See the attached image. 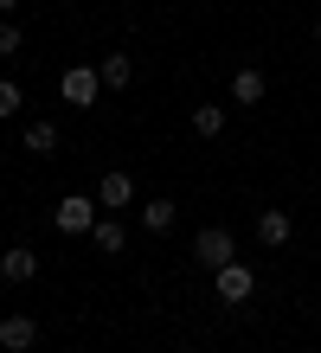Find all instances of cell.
I'll use <instances>...</instances> for the list:
<instances>
[{
    "mask_svg": "<svg viewBox=\"0 0 321 353\" xmlns=\"http://www.w3.org/2000/svg\"><path fill=\"white\" fill-rule=\"evenodd\" d=\"M103 90H128V77H135V65H128V52H110V58H103Z\"/></svg>",
    "mask_w": 321,
    "mask_h": 353,
    "instance_id": "cell-10",
    "label": "cell"
},
{
    "mask_svg": "<svg viewBox=\"0 0 321 353\" xmlns=\"http://www.w3.org/2000/svg\"><path fill=\"white\" fill-rule=\"evenodd\" d=\"M289 238H295V219L283 212V205L257 212V244H270V251H276V244H289Z\"/></svg>",
    "mask_w": 321,
    "mask_h": 353,
    "instance_id": "cell-6",
    "label": "cell"
},
{
    "mask_svg": "<svg viewBox=\"0 0 321 353\" xmlns=\"http://www.w3.org/2000/svg\"><path fill=\"white\" fill-rule=\"evenodd\" d=\"M142 225H148V232H174V199H148L142 205Z\"/></svg>",
    "mask_w": 321,
    "mask_h": 353,
    "instance_id": "cell-13",
    "label": "cell"
},
{
    "mask_svg": "<svg viewBox=\"0 0 321 353\" xmlns=\"http://www.w3.org/2000/svg\"><path fill=\"white\" fill-rule=\"evenodd\" d=\"M90 244H97L103 257H116L122 244H128V232H122V219H97V232H90Z\"/></svg>",
    "mask_w": 321,
    "mask_h": 353,
    "instance_id": "cell-11",
    "label": "cell"
},
{
    "mask_svg": "<svg viewBox=\"0 0 321 353\" xmlns=\"http://www.w3.org/2000/svg\"><path fill=\"white\" fill-rule=\"evenodd\" d=\"M97 219H103V205H97V199H84V193H64V199L52 205V225H58L64 238H90V232H97Z\"/></svg>",
    "mask_w": 321,
    "mask_h": 353,
    "instance_id": "cell-1",
    "label": "cell"
},
{
    "mask_svg": "<svg viewBox=\"0 0 321 353\" xmlns=\"http://www.w3.org/2000/svg\"><path fill=\"white\" fill-rule=\"evenodd\" d=\"M0 276H7V283H32L39 276V257L26 251V244H13V251H0Z\"/></svg>",
    "mask_w": 321,
    "mask_h": 353,
    "instance_id": "cell-8",
    "label": "cell"
},
{
    "mask_svg": "<svg viewBox=\"0 0 321 353\" xmlns=\"http://www.w3.org/2000/svg\"><path fill=\"white\" fill-rule=\"evenodd\" d=\"M225 129V103H200L193 110V135H219Z\"/></svg>",
    "mask_w": 321,
    "mask_h": 353,
    "instance_id": "cell-14",
    "label": "cell"
},
{
    "mask_svg": "<svg viewBox=\"0 0 321 353\" xmlns=\"http://www.w3.org/2000/svg\"><path fill=\"white\" fill-rule=\"evenodd\" d=\"M13 7H19V0H0V13H13Z\"/></svg>",
    "mask_w": 321,
    "mask_h": 353,
    "instance_id": "cell-17",
    "label": "cell"
},
{
    "mask_svg": "<svg viewBox=\"0 0 321 353\" xmlns=\"http://www.w3.org/2000/svg\"><path fill=\"white\" fill-rule=\"evenodd\" d=\"M97 205H110V212H128V205H135V174L128 168H110L97 180Z\"/></svg>",
    "mask_w": 321,
    "mask_h": 353,
    "instance_id": "cell-5",
    "label": "cell"
},
{
    "mask_svg": "<svg viewBox=\"0 0 321 353\" xmlns=\"http://www.w3.org/2000/svg\"><path fill=\"white\" fill-rule=\"evenodd\" d=\"M264 90H270V84H264V71H251V65H244L238 77H231V103H238V110H251V103H264Z\"/></svg>",
    "mask_w": 321,
    "mask_h": 353,
    "instance_id": "cell-9",
    "label": "cell"
},
{
    "mask_svg": "<svg viewBox=\"0 0 321 353\" xmlns=\"http://www.w3.org/2000/svg\"><path fill=\"white\" fill-rule=\"evenodd\" d=\"M315 46H321V19H315Z\"/></svg>",
    "mask_w": 321,
    "mask_h": 353,
    "instance_id": "cell-18",
    "label": "cell"
},
{
    "mask_svg": "<svg viewBox=\"0 0 321 353\" xmlns=\"http://www.w3.org/2000/svg\"><path fill=\"white\" fill-rule=\"evenodd\" d=\"M212 289H219L225 308H244L257 296V276H251V263H225V270H212Z\"/></svg>",
    "mask_w": 321,
    "mask_h": 353,
    "instance_id": "cell-3",
    "label": "cell"
},
{
    "mask_svg": "<svg viewBox=\"0 0 321 353\" xmlns=\"http://www.w3.org/2000/svg\"><path fill=\"white\" fill-rule=\"evenodd\" d=\"M58 148V122H26V154H52Z\"/></svg>",
    "mask_w": 321,
    "mask_h": 353,
    "instance_id": "cell-12",
    "label": "cell"
},
{
    "mask_svg": "<svg viewBox=\"0 0 321 353\" xmlns=\"http://www.w3.org/2000/svg\"><path fill=\"white\" fill-rule=\"evenodd\" d=\"M193 257H200V270H225V263H238V244H231L225 225H206V232L193 238Z\"/></svg>",
    "mask_w": 321,
    "mask_h": 353,
    "instance_id": "cell-2",
    "label": "cell"
},
{
    "mask_svg": "<svg viewBox=\"0 0 321 353\" xmlns=\"http://www.w3.org/2000/svg\"><path fill=\"white\" fill-rule=\"evenodd\" d=\"M19 103H26V90H19L13 77H0V122H7V116H19Z\"/></svg>",
    "mask_w": 321,
    "mask_h": 353,
    "instance_id": "cell-15",
    "label": "cell"
},
{
    "mask_svg": "<svg viewBox=\"0 0 321 353\" xmlns=\"http://www.w3.org/2000/svg\"><path fill=\"white\" fill-rule=\"evenodd\" d=\"M39 341V321L32 315H0V347H7V353H26Z\"/></svg>",
    "mask_w": 321,
    "mask_h": 353,
    "instance_id": "cell-7",
    "label": "cell"
},
{
    "mask_svg": "<svg viewBox=\"0 0 321 353\" xmlns=\"http://www.w3.org/2000/svg\"><path fill=\"white\" fill-rule=\"evenodd\" d=\"M58 97L77 103V110H90V103L103 97V71H97V65H71V71L58 77Z\"/></svg>",
    "mask_w": 321,
    "mask_h": 353,
    "instance_id": "cell-4",
    "label": "cell"
},
{
    "mask_svg": "<svg viewBox=\"0 0 321 353\" xmlns=\"http://www.w3.org/2000/svg\"><path fill=\"white\" fill-rule=\"evenodd\" d=\"M19 46H26V32H19V26H0V58H19Z\"/></svg>",
    "mask_w": 321,
    "mask_h": 353,
    "instance_id": "cell-16",
    "label": "cell"
}]
</instances>
